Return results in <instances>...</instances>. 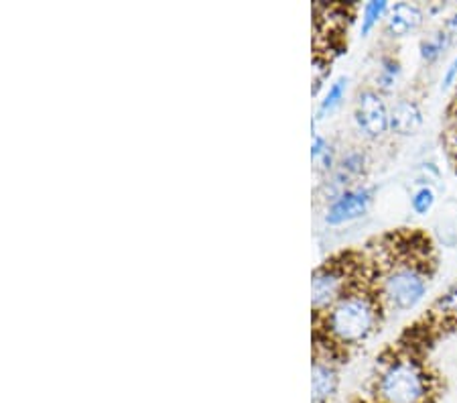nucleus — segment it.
I'll return each instance as SVG.
<instances>
[{"mask_svg": "<svg viewBox=\"0 0 457 403\" xmlns=\"http://www.w3.org/2000/svg\"><path fill=\"white\" fill-rule=\"evenodd\" d=\"M457 82V54L453 55V60L449 62L447 70L444 73V80H441V90H447V88H452Z\"/></svg>", "mask_w": 457, "mask_h": 403, "instance_id": "16", "label": "nucleus"}, {"mask_svg": "<svg viewBox=\"0 0 457 403\" xmlns=\"http://www.w3.org/2000/svg\"><path fill=\"white\" fill-rule=\"evenodd\" d=\"M435 200H437V196H435V189L431 186H421V188H417L415 194L411 196V208H412V212H415V214L425 216L433 210Z\"/></svg>", "mask_w": 457, "mask_h": 403, "instance_id": "15", "label": "nucleus"}, {"mask_svg": "<svg viewBox=\"0 0 457 403\" xmlns=\"http://www.w3.org/2000/svg\"><path fill=\"white\" fill-rule=\"evenodd\" d=\"M364 263L353 261L350 255L334 256L317 267L312 275V306L313 314L326 312L345 291L356 288L362 280Z\"/></svg>", "mask_w": 457, "mask_h": 403, "instance_id": "4", "label": "nucleus"}, {"mask_svg": "<svg viewBox=\"0 0 457 403\" xmlns=\"http://www.w3.org/2000/svg\"><path fill=\"white\" fill-rule=\"evenodd\" d=\"M385 304L374 285L360 283L331 304L326 312L313 314L315 330L342 350L366 342L380 328Z\"/></svg>", "mask_w": 457, "mask_h": 403, "instance_id": "1", "label": "nucleus"}, {"mask_svg": "<svg viewBox=\"0 0 457 403\" xmlns=\"http://www.w3.org/2000/svg\"><path fill=\"white\" fill-rule=\"evenodd\" d=\"M435 377L411 350L382 361L374 375L376 403H435Z\"/></svg>", "mask_w": 457, "mask_h": 403, "instance_id": "3", "label": "nucleus"}, {"mask_svg": "<svg viewBox=\"0 0 457 403\" xmlns=\"http://www.w3.org/2000/svg\"><path fill=\"white\" fill-rule=\"evenodd\" d=\"M320 165H321V170L323 172H331L336 167V151H334V147H328V151L323 153L321 155V159H320Z\"/></svg>", "mask_w": 457, "mask_h": 403, "instance_id": "18", "label": "nucleus"}, {"mask_svg": "<svg viewBox=\"0 0 457 403\" xmlns=\"http://www.w3.org/2000/svg\"><path fill=\"white\" fill-rule=\"evenodd\" d=\"M401 62L395 55H385L380 60V70L376 73V90L380 94H388L396 86L401 78Z\"/></svg>", "mask_w": 457, "mask_h": 403, "instance_id": "12", "label": "nucleus"}, {"mask_svg": "<svg viewBox=\"0 0 457 403\" xmlns=\"http://www.w3.org/2000/svg\"><path fill=\"white\" fill-rule=\"evenodd\" d=\"M340 377H337V363L328 358L313 357L312 366V399L313 403H331L336 398Z\"/></svg>", "mask_w": 457, "mask_h": 403, "instance_id": "8", "label": "nucleus"}, {"mask_svg": "<svg viewBox=\"0 0 457 403\" xmlns=\"http://www.w3.org/2000/svg\"><path fill=\"white\" fill-rule=\"evenodd\" d=\"M452 46L453 43H452V39H449L447 31L441 27V29H437V31H433L427 37H423L421 43H419V54H421V60L425 63H435Z\"/></svg>", "mask_w": 457, "mask_h": 403, "instance_id": "11", "label": "nucleus"}, {"mask_svg": "<svg viewBox=\"0 0 457 403\" xmlns=\"http://www.w3.org/2000/svg\"><path fill=\"white\" fill-rule=\"evenodd\" d=\"M444 29L447 31V35H449V39H452V43H455V46H457V13H453L452 17H449V19L445 21Z\"/></svg>", "mask_w": 457, "mask_h": 403, "instance_id": "19", "label": "nucleus"}, {"mask_svg": "<svg viewBox=\"0 0 457 403\" xmlns=\"http://www.w3.org/2000/svg\"><path fill=\"white\" fill-rule=\"evenodd\" d=\"M372 196L374 192L366 186L348 188L345 192H342L340 196L329 202L326 222L329 226H340L345 222H352V220H356L360 216H364L372 204Z\"/></svg>", "mask_w": 457, "mask_h": 403, "instance_id": "6", "label": "nucleus"}, {"mask_svg": "<svg viewBox=\"0 0 457 403\" xmlns=\"http://www.w3.org/2000/svg\"><path fill=\"white\" fill-rule=\"evenodd\" d=\"M328 141H326V137H321V135H313V143H312V159L313 161H320L321 159V155L323 153L328 151Z\"/></svg>", "mask_w": 457, "mask_h": 403, "instance_id": "17", "label": "nucleus"}, {"mask_svg": "<svg viewBox=\"0 0 457 403\" xmlns=\"http://www.w3.org/2000/svg\"><path fill=\"white\" fill-rule=\"evenodd\" d=\"M345 90H348V78L345 76L337 78L334 84H329L326 97H323L320 105V110H317V119H323V116L331 113V110L340 106V102L345 97Z\"/></svg>", "mask_w": 457, "mask_h": 403, "instance_id": "13", "label": "nucleus"}, {"mask_svg": "<svg viewBox=\"0 0 457 403\" xmlns=\"http://www.w3.org/2000/svg\"><path fill=\"white\" fill-rule=\"evenodd\" d=\"M425 13L419 4L412 3H396L390 6V11L385 19V33L395 39L407 37L412 31H417L423 25Z\"/></svg>", "mask_w": 457, "mask_h": 403, "instance_id": "7", "label": "nucleus"}, {"mask_svg": "<svg viewBox=\"0 0 457 403\" xmlns=\"http://www.w3.org/2000/svg\"><path fill=\"white\" fill-rule=\"evenodd\" d=\"M388 116L390 108L386 106L385 94L376 88H366L358 94L353 119L368 139H380L388 133Z\"/></svg>", "mask_w": 457, "mask_h": 403, "instance_id": "5", "label": "nucleus"}, {"mask_svg": "<svg viewBox=\"0 0 457 403\" xmlns=\"http://www.w3.org/2000/svg\"><path fill=\"white\" fill-rule=\"evenodd\" d=\"M386 265L376 271L378 281L374 283L376 291L385 307H393L396 312H409L423 302L429 290L431 271L427 269L429 259L427 255H419L417 247H409L407 253L395 255L388 247Z\"/></svg>", "mask_w": 457, "mask_h": 403, "instance_id": "2", "label": "nucleus"}, {"mask_svg": "<svg viewBox=\"0 0 457 403\" xmlns=\"http://www.w3.org/2000/svg\"><path fill=\"white\" fill-rule=\"evenodd\" d=\"M390 6L386 0H372L368 3L362 11V35H370L372 29L386 19Z\"/></svg>", "mask_w": 457, "mask_h": 403, "instance_id": "14", "label": "nucleus"}, {"mask_svg": "<svg viewBox=\"0 0 457 403\" xmlns=\"http://www.w3.org/2000/svg\"><path fill=\"white\" fill-rule=\"evenodd\" d=\"M429 318L437 326H457V283L431 306Z\"/></svg>", "mask_w": 457, "mask_h": 403, "instance_id": "10", "label": "nucleus"}, {"mask_svg": "<svg viewBox=\"0 0 457 403\" xmlns=\"http://www.w3.org/2000/svg\"><path fill=\"white\" fill-rule=\"evenodd\" d=\"M423 124V110L411 98H399L390 106L388 130L395 135L407 137L417 133Z\"/></svg>", "mask_w": 457, "mask_h": 403, "instance_id": "9", "label": "nucleus"}]
</instances>
